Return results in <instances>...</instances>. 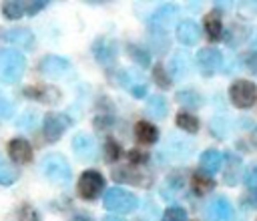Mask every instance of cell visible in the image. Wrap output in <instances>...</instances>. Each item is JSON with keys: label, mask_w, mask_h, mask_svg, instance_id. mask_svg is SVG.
Instances as JSON below:
<instances>
[{"label": "cell", "mask_w": 257, "mask_h": 221, "mask_svg": "<svg viewBox=\"0 0 257 221\" xmlns=\"http://www.w3.org/2000/svg\"><path fill=\"white\" fill-rule=\"evenodd\" d=\"M26 70V58L14 48H0V82L14 84Z\"/></svg>", "instance_id": "6da1fadb"}, {"label": "cell", "mask_w": 257, "mask_h": 221, "mask_svg": "<svg viewBox=\"0 0 257 221\" xmlns=\"http://www.w3.org/2000/svg\"><path fill=\"white\" fill-rule=\"evenodd\" d=\"M40 171L50 183H56V185H68V181L72 179V169L60 153L44 155L40 161Z\"/></svg>", "instance_id": "7a4b0ae2"}, {"label": "cell", "mask_w": 257, "mask_h": 221, "mask_svg": "<svg viewBox=\"0 0 257 221\" xmlns=\"http://www.w3.org/2000/svg\"><path fill=\"white\" fill-rule=\"evenodd\" d=\"M102 205L110 213H133L139 207V199H137V195H133L120 187H112L104 193Z\"/></svg>", "instance_id": "3957f363"}, {"label": "cell", "mask_w": 257, "mask_h": 221, "mask_svg": "<svg viewBox=\"0 0 257 221\" xmlns=\"http://www.w3.org/2000/svg\"><path fill=\"white\" fill-rule=\"evenodd\" d=\"M76 191H78V195L82 199L92 201V199H96L104 191V177L98 171H94V169H86L80 175V179H78Z\"/></svg>", "instance_id": "277c9868"}, {"label": "cell", "mask_w": 257, "mask_h": 221, "mask_svg": "<svg viewBox=\"0 0 257 221\" xmlns=\"http://www.w3.org/2000/svg\"><path fill=\"white\" fill-rule=\"evenodd\" d=\"M229 98L235 106L239 108H249L253 106L255 98H257V86L251 82V80H245V78H239L235 80L231 86H229Z\"/></svg>", "instance_id": "5b68a950"}, {"label": "cell", "mask_w": 257, "mask_h": 221, "mask_svg": "<svg viewBox=\"0 0 257 221\" xmlns=\"http://www.w3.org/2000/svg\"><path fill=\"white\" fill-rule=\"evenodd\" d=\"M221 64H223V54L219 48L207 46V48H201L197 52V66H199V72L203 76H213Z\"/></svg>", "instance_id": "8992f818"}, {"label": "cell", "mask_w": 257, "mask_h": 221, "mask_svg": "<svg viewBox=\"0 0 257 221\" xmlns=\"http://www.w3.org/2000/svg\"><path fill=\"white\" fill-rule=\"evenodd\" d=\"M66 127H68V121L64 119V115H60V113H48V115H44L42 131H44L46 141L56 143V141L64 135Z\"/></svg>", "instance_id": "52a82bcc"}, {"label": "cell", "mask_w": 257, "mask_h": 221, "mask_svg": "<svg viewBox=\"0 0 257 221\" xmlns=\"http://www.w3.org/2000/svg\"><path fill=\"white\" fill-rule=\"evenodd\" d=\"M38 68H40L42 74H46V76H54V78H56V76H62V74H66V72L70 70V62H68L64 56H58V54H46V56L40 58Z\"/></svg>", "instance_id": "ba28073f"}, {"label": "cell", "mask_w": 257, "mask_h": 221, "mask_svg": "<svg viewBox=\"0 0 257 221\" xmlns=\"http://www.w3.org/2000/svg\"><path fill=\"white\" fill-rule=\"evenodd\" d=\"M207 217L211 221H231L233 219V205L227 197H213L207 205Z\"/></svg>", "instance_id": "9c48e42d"}, {"label": "cell", "mask_w": 257, "mask_h": 221, "mask_svg": "<svg viewBox=\"0 0 257 221\" xmlns=\"http://www.w3.org/2000/svg\"><path fill=\"white\" fill-rule=\"evenodd\" d=\"M32 145L26 141V139H22V137H14L10 143H8V157L14 161V163H18V165H26V163H30L32 161Z\"/></svg>", "instance_id": "30bf717a"}, {"label": "cell", "mask_w": 257, "mask_h": 221, "mask_svg": "<svg viewBox=\"0 0 257 221\" xmlns=\"http://www.w3.org/2000/svg\"><path fill=\"white\" fill-rule=\"evenodd\" d=\"M92 56H94L100 64L108 66V64L116 58V44H114L110 38L100 36V38H96V40L92 42Z\"/></svg>", "instance_id": "8fae6325"}, {"label": "cell", "mask_w": 257, "mask_h": 221, "mask_svg": "<svg viewBox=\"0 0 257 221\" xmlns=\"http://www.w3.org/2000/svg\"><path fill=\"white\" fill-rule=\"evenodd\" d=\"M72 151L78 159L82 161H92L94 155H96V145H94V139L86 133H76L72 137Z\"/></svg>", "instance_id": "7c38bea8"}, {"label": "cell", "mask_w": 257, "mask_h": 221, "mask_svg": "<svg viewBox=\"0 0 257 221\" xmlns=\"http://www.w3.org/2000/svg\"><path fill=\"white\" fill-rule=\"evenodd\" d=\"M241 171H243V161L237 153H227L225 155V169H223V181L229 187H235L241 181Z\"/></svg>", "instance_id": "4fadbf2b"}, {"label": "cell", "mask_w": 257, "mask_h": 221, "mask_svg": "<svg viewBox=\"0 0 257 221\" xmlns=\"http://www.w3.org/2000/svg\"><path fill=\"white\" fill-rule=\"evenodd\" d=\"M175 34H177L179 42H183L185 46H193L201 38V28L195 20H181L175 28Z\"/></svg>", "instance_id": "5bb4252c"}, {"label": "cell", "mask_w": 257, "mask_h": 221, "mask_svg": "<svg viewBox=\"0 0 257 221\" xmlns=\"http://www.w3.org/2000/svg\"><path fill=\"white\" fill-rule=\"evenodd\" d=\"M4 38H6L8 44H14V46L24 48V50L34 46V32L30 28H26V26H14V28L6 30Z\"/></svg>", "instance_id": "9a60e30c"}, {"label": "cell", "mask_w": 257, "mask_h": 221, "mask_svg": "<svg viewBox=\"0 0 257 221\" xmlns=\"http://www.w3.org/2000/svg\"><path fill=\"white\" fill-rule=\"evenodd\" d=\"M177 16V6L175 4H161L149 18V26L151 28H159V30H165Z\"/></svg>", "instance_id": "2e32d148"}, {"label": "cell", "mask_w": 257, "mask_h": 221, "mask_svg": "<svg viewBox=\"0 0 257 221\" xmlns=\"http://www.w3.org/2000/svg\"><path fill=\"white\" fill-rule=\"evenodd\" d=\"M191 189H193V193L195 195H199V197H205V195H209L213 189H215V181H213V177L209 175V173H205V171H195L193 175H191Z\"/></svg>", "instance_id": "e0dca14e"}, {"label": "cell", "mask_w": 257, "mask_h": 221, "mask_svg": "<svg viewBox=\"0 0 257 221\" xmlns=\"http://www.w3.org/2000/svg\"><path fill=\"white\" fill-rule=\"evenodd\" d=\"M135 137L143 145H155L159 141V129L149 121H139L135 125Z\"/></svg>", "instance_id": "ac0fdd59"}, {"label": "cell", "mask_w": 257, "mask_h": 221, "mask_svg": "<svg viewBox=\"0 0 257 221\" xmlns=\"http://www.w3.org/2000/svg\"><path fill=\"white\" fill-rule=\"evenodd\" d=\"M199 163H201V171H205V173L211 175V173H215V171L221 169V165H223V155H221L219 151H215V149H207V151H203Z\"/></svg>", "instance_id": "d6986e66"}, {"label": "cell", "mask_w": 257, "mask_h": 221, "mask_svg": "<svg viewBox=\"0 0 257 221\" xmlns=\"http://www.w3.org/2000/svg\"><path fill=\"white\" fill-rule=\"evenodd\" d=\"M205 32L211 40H219L223 36V20L217 10H213L205 16Z\"/></svg>", "instance_id": "ffe728a7"}, {"label": "cell", "mask_w": 257, "mask_h": 221, "mask_svg": "<svg viewBox=\"0 0 257 221\" xmlns=\"http://www.w3.org/2000/svg\"><path fill=\"white\" fill-rule=\"evenodd\" d=\"M24 94H28L40 102H56L60 98V92L52 86H30L24 90Z\"/></svg>", "instance_id": "44dd1931"}, {"label": "cell", "mask_w": 257, "mask_h": 221, "mask_svg": "<svg viewBox=\"0 0 257 221\" xmlns=\"http://www.w3.org/2000/svg\"><path fill=\"white\" fill-rule=\"evenodd\" d=\"M147 111H149V115L155 117V119H165L167 113H169V102H167V98L161 96V94H151V96L147 98Z\"/></svg>", "instance_id": "7402d4cb"}, {"label": "cell", "mask_w": 257, "mask_h": 221, "mask_svg": "<svg viewBox=\"0 0 257 221\" xmlns=\"http://www.w3.org/2000/svg\"><path fill=\"white\" fill-rule=\"evenodd\" d=\"M177 102L187 106V108H199L203 104V96L193 88H185V90L177 92Z\"/></svg>", "instance_id": "603a6c76"}, {"label": "cell", "mask_w": 257, "mask_h": 221, "mask_svg": "<svg viewBox=\"0 0 257 221\" xmlns=\"http://www.w3.org/2000/svg\"><path fill=\"white\" fill-rule=\"evenodd\" d=\"M175 125L181 129V131H185V133H191V135H195L197 131H199V119L195 117V115H191V113H179L177 117H175Z\"/></svg>", "instance_id": "cb8c5ba5"}, {"label": "cell", "mask_w": 257, "mask_h": 221, "mask_svg": "<svg viewBox=\"0 0 257 221\" xmlns=\"http://www.w3.org/2000/svg\"><path fill=\"white\" fill-rule=\"evenodd\" d=\"M126 52H128V56H131L141 68H147V66L151 64V52H149L145 46H141V44H128V46H126Z\"/></svg>", "instance_id": "d4e9b609"}, {"label": "cell", "mask_w": 257, "mask_h": 221, "mask_svg": "<svg viewBox=\"0 0 257 221\" xmlns=\"http://www.w3.org/2000/svg\"><path fill=\"white\" fill-rule=\"evenodd\" d=\"M24 12H26V4H24V2L8 0V2L2 4V14H4L8 20H18Z\"/></svg>", "instance_id": "484cf974"}, {"label": "cell", "mask_w": 257, "mask_h": 221, "mask_svg": "<svg viewBox=\"0 0 257 221\" xmlns=\"http://www.w3.org/2000/svg\"><path fill=\"white\" fill-rule=\"evenodd\" d=\"M169 66H171V74H173V76H177V78H181V76H185V74H187L189 60H187V56H185L183 52H177V54H173V56H171Z\"/></svg>", "instance_id": "4316f807"}, {"label": "cell", "mask_w": 257, "mask_h": 221, "mask_svg": "<svg viewBox=\"0 0 257 221\" xmlns=\"http://www.w3.org/2000/svg\"><path fill=\"white\" fill-rule=\"evenodd\" d=\"M14 221H40V217L32 205H20L14 213Z\"/></svg>", "instance_id": "83f0119b"}, {"label": "cell", "mask_w": 257, "mask_h": 221, "mask_svg": "<svg viewBox=\"0 0 257 221\" xmlns=\"http://www.w3.org/2000/svg\"><path fill=\"white\" fill-rule=\"evenodd\" d=\"M161 221H187V211L179 205H171V207L165 209Z\"/></svg>", "instance_id": "f1b7e54d"}, {"label": "cell", "mask_w": 257, "mask_h": 221, "mask_svg": "<svg viewBox=\"0 0 257 221\" xmlns=\"http://www.w3.org/2000/svg\"><path fill=\"white\" fill-rule=\"evenodd\" d=\"M211 133H213L217 139H225V137L229 135V125L225 123L223 117H215V119L211 121Z\"/></svg>", "instance_id": "f546056e"}, {"label": "cell", "mask_w": 257, "mask_h": 221, "mask_svg": "<svg viewBox=\"0 0 257 221\" xmlns=\"http://www.w3.org/2000/svg\"><path fill=\"white\" fill-rule=\"evenodd\" d=\"M153 78H155V82H157L159 86H163V88H169V86H171V76H169L167 68L161 66V64H157V66L153 68Z\"/></svg>", "instance_id": "4dcf8cb0"}, {"label": "cell", "mask_w": 257, "mask_h": 221, "mask_svg": "<svg viewBox=\"0 0 257 221\" xmlns=\"http://www.w3.org/2000/svg\"><path fill=\"white\" fill-rule=\"evenodd\" d=\"M120 153H122V151H120V145H118L116 141L108 139L106 145H104V159H106L108 163H114V161H118Z\"/></svg>", "instance_id": "1f68e13d"}, {"label": "cell", "mask_w": 257, "mask_h": 221, "mask_svg": "<svg viewBox=\"0 0 257 221\" xmlns=\"http://www.w3.org/2000/svg\"><path fill=\"white\" fill-rule=\"evenodd\" d=\"M36 121H38L36 113H34V111H26V113L16 121V125H18V129H32V127L36 125Z\"/></svg>", "instance_id": "d6a6232c"}, {"label": "cell", "mask_w": 257, "mask_h": 221, "mask_svg": "<svg viewBox=\"0 0 257 221\" xmlns=\"http://www.w3.org/2000/svg\"><path fill=\"white\" fill-rule=\"evenodd\" d=\"M18 179V173L14 169H8V167H0V185L8 187V185H14Z\"/></svg>", "instance_id": "836d02e7"}, {"label": "cell", "mask_w": 257, "mask_h": 221, "mask_svg": "<svg viewBox=\"0 0 257 221\" xmlns=\"http://www.w3.org/2000/svg\"><path fill=\"white\" fill-rule=\"evenodd\" d=\"M14 115V102L0 94V119H10Z\"/></svg>", "instance_id": "e575fe53"}, {"label": "cell", "mask_w": 257, "mask_h": 221, "mask_svg": "<svg viewBox=\"0 0 257 221\" xmlns=\"http://www.w3.org/2000/svg\"><path fill=\"white\" fill-rule=\"evenodd\" d=\"M243 181H245V187H247V189H257V163H253V165L247 169Z\"/></svg>", "instance_id": "d590c367"}, {"label": "cell", "mask_w": 257, "mask_h": 221, "mask_svg": "<svg viewBox=\"0 0 257 221\" xmlns=\"http://www.w3.org/2000/svg\"><path fill=\"white\" fill-rule=\"evenodd\" d=\"M26 4V14H36V12H40V10H44L46 8V0H34V2H24Z\"/></svg>", "instance_id": "8d00e7d4"}, {"label": "cell", "mask_w": 257, "mask_h": 221, "mask_svg": "<svg viewBox=\"0 0 257 221\" xmlns=\"http://www.w3.org/2000/svg\"><path fill=\"white\" fill-rule=\"evenodd\" d=\"M128 90H131V94H135V96L143 98V96L147 94V84H145V82H137V84H133Z\"/></svg>", "instance_id": "74e56055"}, {"label": "cell", "mask_w": 257, "mask_h": 221, "mask_svg": "<svg viewBox=\"0 0 257 221\" xmlns=\"http://www.w3.org/2000/svg\"><path fill=\"white\" fill-rule=\"evenodd\" d=\"M245 64H247V68H249L253 74H257V52H251V54L247 56Z\"/></svg>", "instance_id": "f35d334b"}, {"label": "cell", "mask_w": 257, "mask_h": 221, "mask_svg": "<svg viewBox=\"0 0 257 221\" xmlns=\"http://www.w3.org/2000/svg\"><path fill=\"white\" fill-rule=\"evenodd\" d=\"M110 123H112V119H110V117H104V115L94 119V127H96V129H100V127H106V125H110Z\"/></svg>", "instance_id": "ab89813d"}, {"label": "cell", "mask_w": 257, "mask_h": 221, "mask_svg": "<svg viewBox=\"0 0 257 221\" xmlns=\"http://www.w3.org/2000/svg\"><path fill=\"white\" fill-rule=\"evenodd\" d=\"M70 221H92V219H90L86 213H76V215H74Z\"/></svg>", "instance_id": "60d3db41"}, {"label": "cell", "mask_w": 257, "mask_h": 221, "mask_svg": "<svg viewBox=\"0 0 257 221\" xmlns=\"http://www.w3.org/2000/svg\"><path fill=\"white\" fill-rule=\"evenodd\" d=\"M251 143H253V147L257 149V127L251 131Z\"/></svg>", "instance_id": "b9f144b4"}, {"label": "cell", "mask_w": 257, "mask_h": 221, "mask_svg": "<svg viewBox=\"0 0 257 221\" xmlns=\"http://www.w3.org/2000/svg\"><path fill=\"white\" fill-rule=\"evenodd\" d=\"M102 221H124L122 217H118V215H108V217H104Z\"/></svg>", "instance_id": "7bdbcfd3"}, {"label": "cell", "mask_w": 257, "mask_h": 221, "mask_svg": "<svg viewBox=\"0 0 257 221\" xmlns=\"http://www.w3.org/2000/svg\"><path fill=\"white\" fill-rule=\"evenodd\" d=\"M255 203H257V199H255Z\"/></svg>", "instance_id": "ee69618b"}]
</instances>
